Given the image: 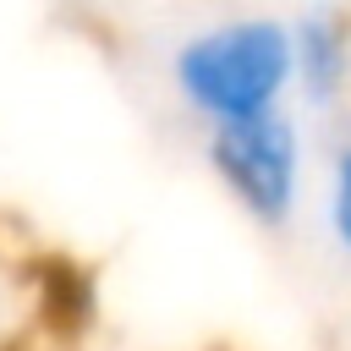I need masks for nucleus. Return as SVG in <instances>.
<instances>
[{
  "label": "nucleus",
  "instance_id": "nucleus-1",
  "mask_svg": "<svg viewBox=\"0 0 351 351\" xmlns=\"http://www.w3.org/2000/svg\"><path fill=\"white\" fill-rule=\"evenodd\" d=\"M165 77L197 132L296 110L291 22L285 11H219L170 44Z\"/></svg>",
  "mask_w": 351,
  "mask_h": 351
},
{
  "label": "nucleus",
  "instance_id": "nucleus-3",
  "mask_svg": "<svg viewBox=\"0 0 351 351\" xmlns=\"http://www.w3.org/2000/svg\"><path fill=\"white\" fill-rule=\"evenodd\" d=\"M296 60V115L329 132L351 115V0H302L285 11Z\"/></svg>",
  "mask_w": 351,
  "mask_h": 351
},
{
  "label": "nucleus",
  "instance_id": "nucleus-4",
  "mask_svg": "<svg viewBox=\"0 0 351 351\" xmlns=\"http://www.w3.org/2000/svg\"><path fill=\"white\" fill-rule=\"evenodd\" d=\"M318 230L329 252L351 269V115L329 126L324 143V176H318Z\"/></svg>",
  "mask_w": 351,
  "mask_h": 351
},
{
  "label": "nucleus",
  "instance_id": "nucleus-2",
  "mask_svg": "<svg viewBox=\"0 0 351 351\" xmlns=\"http://www.w3.org/2000/svg\"><path fill=\"white\" fill-rule=\"evenodd\" d=\"M203 165L219 192L269 236L291 230L313 192V126L296 110L203 132Z\"/></svg>",
  "mask_w": 351,
  "mask_h": 351
}]
</instances>
